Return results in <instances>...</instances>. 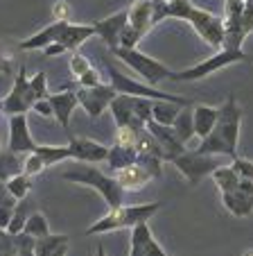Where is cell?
Segmentation results:
<instances>
[{"instance_id":"1","label":"cell","mask_w":253,"mask_h":256,"mask_svg":"<svg viewBox=\"0 0 253 256\" xmlns=\"http://www.w3.org/2000/svg\"><path fill=\"white\" fill-rule=\"evenodd\" d=\"M240 127H242V109H240L235 96H229L220 106V118L206 138H201L197 152L213 156H229L231 161L238 156Z\"/></svg>"},{"instance_id":"2","label":"cell","mask_w":253,"mask_h":256,"mask_svg":"<svg viewBox=\"0 0 253 256\" xmlns=\"http://www.w3.org/2000/svg\"><path fill=\"white\" fill-rule=\"evenodd\" d=\"M61 177L66 179V182H72V184L95 188L97 193L102 195V200L109 204V208H118L124 204V190L120 188L118 182H115L111 174L102 172L100 168H95V166H91V164H79V161H75L72 168L63 170Z\"/></svg>"},{"instance_id":"3","label":"cell","mask_w":253,"mask_h":256,"mask_svg":"<svg viewBox=\"0 0 253 256\" xmlns=\"http://www.w3.org/2000/svg\"><path fill=\"white\" fill-rule=\"evenodd\" d=\"M163 206V202H147V204H134V206H118V208H109L104 218H100L97 222H93L86 229V236H100V234H109L115 229H124L129 227L134 229L136 224L147 222L154 213H158V208Z\"/></svg>"},{"instance_id":"4","label":"cell","mask_w":253,"mask_h":256,"mask_svg":"<svg viewBox=\"0 0 253 256\" xmlns=\"http://www.w3.org/2000/svg\"><path fill=\"white\" fill-rule=\"evenodd\" d=\"M104 70H106V75H109V84L113 86L115 93L147 98V100H154V102H174V104H181V106H190V100L179 98V96H170V93H163L154 86H147L145 82H136V80H131L129 75H124L122 70H118L115 64H111V62H104Z\"/></svg>"},{"instance_id":"5","label":"cell","mask_w":253,"mask_h":256,"mask_svg":"<svg viewBox=\"0 0 253 256\" xmlns=\"http://www.w3.org/2000/svg\"><path fill=\"white\" fill-rule=\"evenodd\" d=\"M111 52H113V57H118L122 64H127L131 70L138 72L147 86L156 88L158 82L170 80V75L174 72L172 68H167L163 62L149 57V54H143L138 48H131V50L129 48H115V50H111Z\"/></svg>"},{"instance_id":"6","label":"cell","mask_w":253,"mask_h":256,"mask_svg":"<svg viewBox=\"0 0 253 256\" xmlns=\"http://www.w3.org/2000/svg\"><path fill=\"white\" fill-rule=\"evenodd\" d=\"M247 54L242 52V50H229V48H222L217 50L213 57L204 59V62L195 64L192 68H186V70L181 72H172L170 75V80L172 82H197V80H204L208 78V75H213V72L222 70V68L231 66V64H238V62H247Z\"/></svg>"},{"instance_id":"7","label":"cell","mask_w":253,"mask_h":256,"mask_svg":"<svg viewBox=\"0 0 253 256\" xmlns=\"http://www.w3.org/2000/svg\"><path fill=\"white\" fill-rule=\"evenodd\" d=\"M170 164L177 166V170L183 174V177L188 179V184L195 186L199 184L204 177H208V174H213L217 168H220V159L213 154H201V152L192 150V152H183V154H179L177 159H172Z\"/></svg>"},{"instance_id":"8","label":"cell","mask_w":253,"mask_h":256,"mask_svg":"<svg viewBox=\"0 0 253 256\" xmlns=\"http://www.w3.org/2000/svg\"><path fill=\"white\" fill-rule=\"evenodd\" d=\"M36 96H34L32 86H29V78L25 68H18V75L14 78V86H11L9 96L0 102V112L5 116H27V112H32Z\"/></svg>"},{"instance_id":"9","label":"cell","mask_w":253,"mask_h":256,"mask_svg":"<svg viewBox=\"0 0 253 256\" xmlns=\"http://www.w3.org/2000/svg\"><path fill=\"white\" fill-rule=\"evenodd\" d=\"M188 23L195 28V32L199 34L208 46H213V48H217V50L224 48V18L192 5L190 14H188Z\"/></svg>"},{"instance_id":"10","label":"cell","mask_w":253,"mask_h":256,"mask_svg":"<svg viewBox=\"0 0 253 256\" xmlns=\"http://www.w3.org/2000/svg\"><path fill=\"white\" fill-rule=\"evenodd\" d=\"M75 93H77L79 106H84V112L91 118H100L106 106L113 102V98L118 96L109 82L100 84V86H95V88H75Z\"/></svg>"},{"instance_id":"11","label":"cell","mask_w":253,"mask_h":256,"mask_svg":"<svg viewBox=\"0 0 253 256\" xmlns=\"http://www.w3.org/2000/svg\"><path fill=\"white\" fill-rule=\"evenodd\" d=\"M68 150H70V159L79 161V164H102L109 156L106 145L91 138H84V136H70Z\"/></svg>"},{"instance_id":"12","label":"cell","mask_w":253,"mask_h":256,"mask_svg":"<svg viewBox=\"0 0 253 256\" xmlns=\"http://www.w3.org/2000/svg\"><path fill=\"white\" fill-rule=\"evenodd\" d=\"M127 20H129V12L127 10H120L115 14L106 16V18L97 20V23H93L95 25V36H100L109 46V50L120 48V36H122L124 28H127Z\"/></svg>"},{"instance_id":"13","label":"cell","mask_w":253,"mask_h":256,"mask_svg":"<svg viewBox=\"0 0 253 256\" xmlns=\"http://www.w3.org/2000/svg\"><path fill=\"white\" fill-rule=\"evenodd\" d=\"M145 127H147V132L154 136V138H156V143L161 145L163 159H165V161H172V159H177L179 154H183V152H186V145L177 138V134H174L172 127L158 125V122H154V120H149Z\"/></svg>"},{"instance_id":"14","label":"cell","mask_w":253,"mask_h":256,"mask_svg":"<svg viewBox=\"0 0 253 256\" xmlns=\"http://www.w3.org/2000/svg\"><path fill=\"white\" fill-rule=\"evenodd\" d=\"M7 150L16 152V154H29L36 150V143L29 136L27 116H9V145Z\"/></svg>"},{"instance_id":"15","label":"cell","mask_w":253,"mask_h":256,"mask_svg":"<svg viewBox=\"0 0 253 256\" xmlns=\"http://www.w3.org/2000/svg\"><path fill=\"white\" fill-rule=\"evenodd\" d=\"M129 256H167L165 250L156 242L152 229H149L147 222L136 224L131 229V250Z\"/></svg>"},{"instance_id":"16","label":"cell","mask_w":253,"mask_h":256,"mask_svg":"<svg viewBox=\"0 0 253 256\" xmlns=\"http://www.w3.org/2000/svg\"><path fill=\"white\" fill-rule=\"evenodd\" d=\"M111 177L118 182L120 188H122L124 193L140 190V188H145V186L152 182V174H149L140 164H131V166H127V168L115 170V172H111Z\"/></svg>"},{"instance_id":"17","label":"cell","mask_w":253,"mask_h":256,"mask_svg":"<svg viewBox=\"0 0 253 256\" xmlns=\"http://www.w3.org/2000/svg\"><path fill=\"white\" fill-rule=\"evenodd\" d=\"M91 36H95V25L93 23L91 25H81V23H70V20H68V23H63L57 44H61L68 52H75V50L79 48L86 39H91Z\"/></svg>"},{"instance_id":"18","label":"cell","mask_w":253,"mask_h":256,"mask_svg":"<svg viewBox=\"0 0 253 256\" xmlns=\"http://www.w3.org/2000/svg\"><path fill=\"white\" fill-rule=\"evenodd\" d=\"M50 106H52V114L54 118L59 120V125L63 130H70V118H72V112H75V106L79 104L77 102V93L75 91H61V93H52L48 98Z\"/></svg>"},{"instance_id":"19","label":"cell","mask_w":253,"mask_h":256,"mask_svg":"<svg viewBox=\"0 0 253 256\" xmlns=\"http://www.w3.org/2000/svg\"><path fill=\"white\" fill-rule=\"evenodd\" d=\"M111 114H113V120H115V127H134V130L143 132L145 130V122L136 120L134 116V109H131V98L129 96H118L113 98V102L109 104Z\"/></svg>"},{"instance_id":"20","label":"cell","mask_w":253,"mask_h":256,"mask_svg":"<svg viewBox=\"0 0 253 256\" xmlns=\"http://www.w3.org/2000/svg\"><path fill=\"white\" fill-rule=\"evenodd\" d=\"M127 12H129V20H127V25H129V28L138 34L140 39H143L145 34L154 28L152 0H138V2H136V5H131Z\"/></svg>"},{"instance_id":"21","label":"cell","mask_w":253,"mask_h":256,"mask_svg":"<svg viewBox=\"0 0 253 256\" xmlns=\"http://www.w3.org/2000/svg\"><path fill=\"white\" fill-rule=\"evenodd\" d=\"M220 118V109L217 106H208V104H199L192 109V120H195V136L206 138L213 132V127L217 125Z\"/></svg>"},{"instance_id":"22","label":"cell","mask_w":253,"mask_h":256,"mask_svg":"<svg viewBox=\"0 0 253 256\" xmlns=\"http://www.w3.org/2000/svg\"><path fill=\"white\" fill-rule=\"evenodd\" d=\"M222 202H224L226 211L233 213L235 218H249L253 213V195H247L238 188L222 193Z\"/></svg>"},{"instance_id":"23","label":"cell","mask_w":253,"mask_h":256,"mask_svg":"<svg viewBox=\"0 0 253 256\" xmlns=\"http://www.w3.org/2000/svg\"><path fill=\"white\" fill-rule=\"evenodd\" d=\"M61 28H63V23H50L48 28H43L41 32H36V34H32L29 39L20 41L18 48L20 50H43V48H48L50 44H54V41L59 39Z\"/></svg>"},{"instance_id":"24","label":"cell","mask_w":253,"mask_h":256,"mask_svg":"<svg viewBox=\"0 0 253 256\" xmlns=\"http://www.w3.org/2000/svg\"><path fill=\"white\" fill-rule=\"evenodd\" d=\"M23 154H16V152L2 148L0 150V182H9L11 177L23 172Z\"/></svg>"},{"instance_id":"25","label":"cell","mask_w":253,"mask_h":256,"mask_svg":"<svg viewBox=\"0 0 253 256\" xmlns=\"http://www.w3.org/2000/svg\"><path fill=\"white\" fill-rule=\"evenodd\" d=\"M136 161H138V152L131 150V148H120V145L109 148L106 164H109L111 172H115V170H120V168H127V166L136 164Z\"/></svg>"},{"instance_id":"26","label":"cell","mask_w":253,"mask_h":256,"mask_svg":"<svg viewBox=\"0 0 253 256\" xmlns=\"http://www.w3.org/2000/svg\"><path fill=\"white\" fill-rule=\"evenodd\" d=\"M172 130H174L177 138L181 140L183 145H186L188 140L195 136V120H192V109H190V106H181V112H179V116H177V120H174Z\"/></svg>"},{"instance_id":"27","label":"cell","mask_w":253,"mask_h":256,"mask_svg":"<svg viewBox=\"0 0 253 256\" xmlns=\"http://www.w3.org/2000/svg\"><path fill=\"white\" fill-rule=\"evenodd\" d=\"M34 154L41 156V161L45 164V168L70 159V150H68V145H36Z\"/></svg>"},{"instance_id":"28","label":"cell","mask_w":253,"mask_h":256,"mask_svg":"<svg viewBox=\"0 0 253 256\" xmlns=\"http://www.w3.org/2000/svg\"><path fill=\"white\" fill-rule=\"evenodd\" d=\"M179 112H181V104H174V102H154L152 109V120L158 122V125L172 127L174 120H177Z\"/></svg>"},{"instance_id":"29","label":"cell","mask_w":253,"mask_h":256,"mask_svg":"<svg viewBox=\"0 0 253 256\" xmlns=\"http://www.w3.org/2000/svg\"><path fill=\"white\" fill-rule=\"evenodd\" d=\"M68 242H70V236H66V234H48L43 238H36L34 240V256H48L50 252H54L61 245H68Z\"/></svg>"},{"instance_id":"30","label":"cell","mask_w":253,"mask_h":256,"mask_svg":"<svg viewBox=\"0 0 253 256\" xmlns=\"http://www.w3.org/2000/svg\"><path fill=\"white\" fill-rule=\"evenodd\" d=\"M23 234H27V236L34 238V240H36V238L48 236V234H50V224H48V220H45L43 213H38V211H32V213H29L27 222H25Z\"/></svg>"},{"instance_id":"31","label":"cell","mask_w":253,"mask_h":256,"mask_svg":"<svg viewBox=\"0 0 253 256\" xmlns=\"http://www.w3.org/2000/svg\"><path fill=\"white\" fill-rule=\"evenodd\" d=\"M27 218H29V200L25 198L16 204L14 216H11V220H9V227H7V234H9V236H18V234H23Z\"/></svg>"},{"instance_id":"32","label":"cell","mask_w":253,"mask_h":256,"mask_svg":"<svg viewBox=\"0 0 253 256\" xmlns=\"http://www.w3.org/2000/svg\"><path fill=\"white\" fill-rule=\"evenodd\" d=\"M213 179H215L217 188L222 190V193H229V190H235L240 184V177L238 172H235L231 166H220V168L213 172Z\"/></svg>"},{"instance_id":"33","label":"cell","mask_w":253,"mask_h":256,"mask_svg":"<svg viewBox=\"0 0 253 256\" xmlns=\"http://www.w3.org/2000/svg\"><path fill=\"white\" fill-rule=\"evenodd\" d=\"M5 186H7V190L20 202V200H25L29 195V190H32V177L20 172V174H16V177H11L9 182H5Z\"/></svg>"},{"instance_id":"34","label":"cell","mask_w":253,"mask_h":256,"mask_svg":"<svg viewBox=\"0 0 253 256\" xmlns=\"http://www.w3.org/2000/svg\"><path fill=\"white\" fill-rule=\"evenodd\" d=\"M129 98H131V109H134L136 120H140V122L147 125V122L152 120L154 100H147V98H136V96H129Z\"/></svg>"},{"instance_id":"35","label":"cell","mask_w":253,"mask_h":256,"mask_svg":"<svg viewBox=\"0 0 253 256\" xmlns=\"http://www.w3.org/2000/svg\"><path fill=\"white\" fill-rule=\"evenodd\" d=\"M143 132L134 130V127H118V132H115V145L136 150V148H138V140H140V134H143Z\"/></svg>"},{"instance_id":"36","label":"cell","mask_w":253,"mask_h":256,"mask_svg":"<svg viewBox=\"0 0 253 256\" xmlns=\"http://www.w3.org/2000/svg\"><path fill=\"white\" fill-rule=\"evenodd\" d=\"M29 86H32L36 100H45V98H50V93H48V75H45L43 70L36 72V75H32V80H29Z\"/></svg>"},{"instance_id":"37","label":"cell","mask_w":253,"mask_h":256,"mask_svg":"<svg viewBox=\"0 0 253 256\" xmlns=\"http://www.w3.org/2000/svg\"><path fill=\"white\" fill-rule=\"evenodd\" d=\"M68 66H70V72H72V78H81L84 72L91 68V62H88L84 54H79V52H72L70 54V59H68Z\"/></svg>"},{"instance_id":"38","label":"cell","mask_w":253,"mask_h":256,"mask_svg":"<svg viewBox=\"0 0 253 256\" xmlns=\"http://www.w3.org/2000/svg\"><path fill=\"white\" fill-rule=\"evenodd\" d=\"M77 84H79V88H95L100 84H104V80H102V72L91 66L81 78H77Z\"/></svg>"},{"instance_id":"39","label":"cell","mask_w":253,"mask_h":256,"mask_svg":"<svg viewBox=\"0 0 253 256\" xmlns=\"http://www.w3.org/2000/svg\"><path fill=\"white\" fill-rule=\"evenodd\" d=\"M43 170H45V164L41 161V156L34 154V152L25 154V161H23V174H27V177H34V174L43 172Z\"/></svg>"},{"instance_id":"40","label":"cell","mask_w":253,"mask_h":256,"mask_svg":"<svg viewBox=\"0 0 253 256\" xmlns=\"http://www.w3.org/2000/svg\"><path fill=\"white\" fill-rule=\"evenodd\" d=\"M231 168L238 172L240 179H249V182H253V161L244 159V156H235V159L231 161Z\"/></svg>"},{"instance_id":"41","label":"cell","mask_w":253,"mask_h":256,"mask_svg":"<svg viewBox=\"0 0 253 256\" xmlns=\"http://www.w3.org/2000/svg\"><path fill=\"white\" fill-rule=\"evenodd\" d=\"M72 16V7L68 5L66 0H59V2H54L52 7V18L54 23H68Z\"/></svg>"},{"instance_id":"42","label":"cell","mask_w":253,"mask_h":256,"mask_svg":"<svg viewBox=\"0 0 253 256\" xmlns=\"http://www.w3.org/2000/svg\"><path fill=\"white\" fill-rule=\"evenodd\" d=\"M242 30L244 34H251L253 32V0H244V7H242Z\"/></svg>"},{"instance_id":"43","label":"cell","mask_w":253,"mask_h":256,"mask_svg":"<svg viewBox=\"0 0 253 256\" xmlns=\"http://www.w3.org/2000/svg\"><path fill=\"white\" fill-rule=\"evenodd\" d=\"M16 204H18V200L14 198V195L7 190L5 182H0V206H5V208H16Z\"/></svg>"},{"instance_id":"44","label":"cell","mask_w":253,"mask_h":256,"mask_svg":"<svg viewBox=\"0 0 253 256\" xmlns=\"http://www.w3.org/2000/svg\"><path fill=\"white\" fill-rule=\"evenodd\" d=\"M32 112H36L38 116H43V118H52L54 116V114H52V106H50V102H48V98H45V100H36V102H34Z\"/></svg>"},{"instance_id":"45","label":"cell","mask_w":253,"mask_h":256,"mask_svg":"<svg viewBox=\"0 0 253 256\" xmlns=\"http://www.w3.org/2000/svg\"><path fill=\"white\" fill-rule=\"evenodd\" d=\"M11 216H14V208H5V206H0V229H2V232H7Z\"/></svg>"},{"instance_id":"46","label":"cell","mask_w":253,"mask_h":256,"mask_svg":"<svg viewBox=\"0 0 253 256\" xmlns=\"http://www.w3.org/2000/svg\"><path fill=\"white\" fill-rule=\"evenodd\" d=\"M43 52H45V57H57V54H63V52H68V50L63 48L61 44H57V41H54V44H50L48 48H43Z\"/></svg>"},{"instance_id":"47","label":"cell","mask_w":253,"mask_h":256,"mask_svg":"<svg viewBox=\"0 0 253 256\" xmlns=\"http://www.w3.org/2000/svg\"><path fill=\"white\" fill-rule=\"evenodd\" d=\"M238 190H242V193H247V195H253V182H249V179H240Z\"/></svg>"},{"instance_id":"48","label":"cell","mask_w":253,"mask_h":256,"mask_svg":"<svg viewBox=\"0 0 253 256\" xmlns=\"http://www.w3.org/2000/svg\"><path fill=\"white\" fill-rule=\"evenodd\" d=\"M0 72H5V75H9L11 72V64L7 62L5 57H0Z\"/></svg>"},{"instance_id":"49","label":"cell","mask_w":253,"mask_h":256,"mask_svg":"<svg viewBox=\"0 0 253 256\" xmlns=\"http://www.w3.org/2000/svg\"><path fill=\"white\" fill-rule=\"evenodd\" d=\"M68 254V245H61V247H57L54 252H50L48 256H66Z\"/></svg>"},{"instance_id":"50","label":"cell","mask_w":253,"mask_h":256,"mask_svg":"<svg viewBox=\"0 0 253 256\" xmlns=\"http://www.w3.org/2000/svg\"><path fill=\"white\" fill-rule=\"evenodd\" d=\"M95 256H106V252H104V247H102V245H97V252H95Z\"/></svg>"},{"instance_id":"51","label":"cell","mask_w":253,"mask_h":256,"mask_svg":"<svg viewBox=\"0 0 253 256\" xmlns=\"http://www.w3.org/2000/svg\"><path fill=\"white\" fill-rule=\"evenodd\" d=\"M2 236H5V232H2V229H0V238H2Z\"/></svg>"},{"instance_id":"52","label":"cell","mask_w":253,"mask_h":256,"mask_svg":"<svg viewBox=\"0 0 253 256\" xmlns=\"http://www.w3.org/2000/svg\"><path fill=\"white\" fill-rule=\"evenodd\" d=\"M0 150H2V145H0Z\"/></svg>"}]
</instances>
